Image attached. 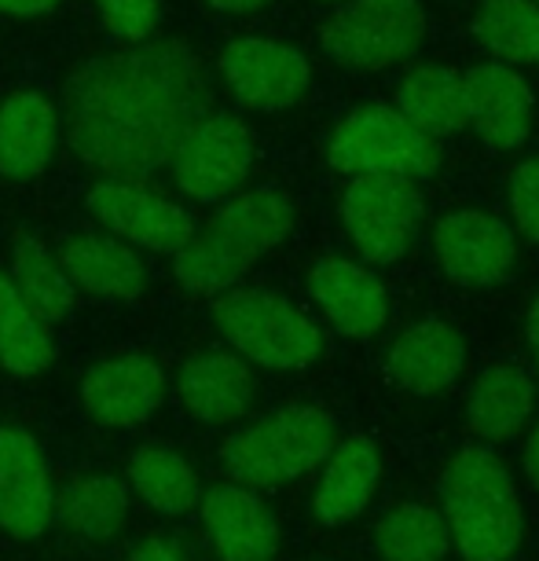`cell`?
Wrapping results in <instances>:
<instances>
[{"instance_id":"cell-4","label":"cell","mask_w":539,"mask_h":561,"mask_svg":"<svg viewBox=\"0 0 539 561\" xmlns=\"http://www.w3.org/2000/svg\"><path fill=\"white\" fill-rule=\"evenodd\" d=\"M337 437L342 433H337V422L326 408H283L276 415L231 433L225 451H220V462H225L231 484L276 489V484L298 481L316 466H323Z\"/></svg>"},{"instance_id":"cell-15","label":"cell","mask_w":539,"mask_h":561,"mask_svg":"<svg viewBox=\"0 0 539 561\" xmlns=\"http://www.w3.org/2000/svg\"><path fill=\"white\" fill-rule=\"evenodd\" d=\"M198 522L220 561H276L279 522L253 489L217 484L198 500Z\"/></svg>"},{"instance_id":"cell-20","label":"cell","mask_w":539,"mask_h":561,"mask_svg":"<svg viewBox=\"0 0 539 561\" xmlns=\"http://www.w3.org/2000/svg\"><path fill=\"white\" fill-rule=\"evenodd\" d=\"M257 397V378L236 353H203L187 359L176 375V400L195 422L231 426L250 411Z\"/></svg>"},{"instance_id":"cell-1","label":"cell","mask_w":539,"mask_h":561,"mask_svg":"<svg viewBox=\"0 0 539 561\" xmlns=\"http://www.w3.org/2000/svg\"><path fill=\"white\" fill-rule=\"evenodd\" d=\"M214 111L203 59L180 41H144L73 73L62 96L70 151L103 176L147 180Z\"/></svg>"},{"instance_id":"cell-24","label":"cell","mask_w":539,"mask_h":561,"mask_svg":"<svg viewBox=\"0 0 539 561\" xmlns=\"http://www.w3.org/2000/svg\"><path fill=\"white\" fill-rule=\"evenodd\" d=\"M125 473H129V492H136V500L165 517L195 511L206 492L195 466L165 444H140L129 455Z\"/></svg>"},{"instance_id":"cell-26","label":"cell","mask_w":539,"mask_h":561,"mask_svg":"<svg viewBox=\"0 0 539 561\" xmlns=\"http://www.w3.org/2000/svg\"><path fill=\"white\" fill-rule=\"evenodd\" d=\"M470 30L473 41L503 67H539L536 0H478Z\"/></svg>"},{"instance_id":"cell-30","label":"cell","mask_w":539,"mask_h":561,"mask_svg":"<svg viewBox=\"0 0 539 561\" xmlns=\"http://www.w3.org/2000/svg\"><path fill=\"white\" fill-rule=\"evenodd\" d=\"M378 554L382 561H444L451 554V536L437 506L397 503L378 522Z\"/></svg>"},{"instance_id":"cell-10","label":"cell","mask_w":539,"mask_h":561,"mask_svg":"<svg viewBox=\"0 0 539 561\" xmlns=\"http://www.w3.org/2000/svg\"><path fill=\"white\" fill-rule=\"evenodd\" d=\"M342 225L353 247L371 264H393L411 247L422 220V192L415 180L353 176L342 192Z\"/></svg>"},{"instance_id":"cell-6","label":"cell","mask_w":539,"mask_h":561,"mask_svg":"<svg viewBox=\"0 0 539 561\" xmlns=\"http://www.w3.org/2000/svg\"><path fill=\"white\" fill-rule=\"evenodd\" d=\"M326 158H331V169L345 176L422 180L437 173L440 147L411 129L393 107L364 103L334 125Z\"/></svg>"},{"instance_id":"cell-17","label":"cell","mask_w":539,"mask_h":561,"mask_svg":"<svg viewBox=\"0 0 539 561\" xmlns=\"http://www.w3.org/2000/svg\"><path fill=\"white\" fill-rule=\"evenodd\" d=\"M309 294L326 320L345 337H356V342H371L389 323V294L382 279L356 261H316L309 272Z\"/></svg>"},{"instance_id":"cell-35","label":"cell","mask_w":539,"mask_h":561,"mask_svg":"<svg viewBox=\"0 0 539 561\" xmlns=\"http://www.w3.org/2000/svg\"><path fill=\"white\" fill-rule=\"evenodd\" d=\"M525 473H528V481H532V489L539 492V422L525 440Z\"/></svg>"},{"instance_id":"cell-13","label":"cell","mask_w":539,"mask_h":561,"mask_svg":"<svg viewBox=\"0 0 539 561\" xmlns=\"http://www.w3.org/2000/svg\"><path fill=\"white\" fill-rule=\"evenodd\" d=\"M56 522V484L34 433L0 426V528L15 539H37Z\"/></svg>"},{"instance_id":"cell-37","label":"cell","mask_w":539,"mask_h":561,"mask_svg":"<svg viewBox=\"0 0 539 561\" xmlns=\"http://www.w3.org/2000/svg\"><path fill=\"white\" fill-rule=\"evenodd\" d=\"M525 331H528V348H532L536 367H539V298L532 301V309H528V323H525Z\"/></svg>"},{"instance_id":"cell-16","label":"cell","mask_w":539,"mask_h":561,"mask_svg":"<svg viewBox=\"0 0 539 561\" xmlns=\"http://www.w3.org/2000/svg\"><path fill=\"white\" fill-rule=\"evenodd\" d=\"M169 378L151 356H114L103 359L81 378V404L103 426L125 430L140 426L162 408Z\"/></svg>"},{"instance_id":"cell-38","label":"cell","mask_w":539,"mask_h":561,"mask_svg":"<svg viewBox=\"0 0 539 561\" xmlns=\"http://www.w3.org/2000/svg\"><path fill=\"white\" fill-rule=\"evenodd\" d=\"M320 4H342V0H320Z\"/></svg>"},{"instance_id":"cell-39","label":"cell","mask_w":539,"mask_h":561,"mask_svg":"<svg viewBox=\"0 0 539 561\" xmlns=\"http://www.w3.org/2000/svg\"><path fill=\"white\" fill-rule=\"evenodd\" d=\"M536 4H539V0H536Z\"/></svg>"},{"instance_id":"cell-36","label":"cell","mask_w":539,"mask_h":561,"mask_svg":"<svg viewBox=\"0 0 539 561\" xmlns=\"http://www.w3.org/2000/svg\"><path fill=\"white\" fill-rule=\"evenodd\" d=\"M209 8H217V12H231V15H246V12H257L264 8L268 0H206Z\"/></svg>"},{"instance_id":"cell-25","label":"cell","mask_w":539,"mask_h":561,"mask_svg":"<svg viewBox=\"0 0 539 561\" xmlns=\"http://www.w3.org/2000/svg\"><path fill=\"white\" fill-rule=\"evenodd\" d=\"M459 70L451 67H418L411 70L397 89L393 111L404 118L411 129H418L426 140H448L467 129L462 114V89Z\"/></svg>"},{"instance_id":"cell-14","label":"cell","mask_w":539,"mask_h":561,"mask_svg":"<svg viewBox=\"0 0 539 561\" xmlns=\"http://www.w3.org/2000/svg\"><path fill=\"white\" fill-rule=\"evenodd\" d=\"M459 89L467 125H473V133L492 154H511L525 147L528 133H532L536 100L521 73L503 62H481L462 73Z\"/></svg>"},{"instance_id":"cell-19","label":"cell","mask_w":539,"mask_h":561,"mask_svg":"<svg viewBox=\"0 0 539 561\" xmlns=\"http://www.w3.org/2000/svg\"><path fill=\"white\" fill-rule=\"evenodd\" d=\"M378 481H382V455H378V444L371 437H364V433L337 437L331 455H326L320 484H316V495H312L316 522L326 528L356 522V517L371 506Z\"/></svg>"},{"instance_id":"cell-7","label":"cell","mask_w":539,"mask_h":561,"mask_svg":"<svg viewBox=\"0 0 539 561\" xmlns=\"http://www.w3.org/2000/svg\"><path fill=\"white\" fill-rule=\"evenodd\" d=\"M426 37L418 0H342L320 26V45L353 70H389L411 59Z\"/></svg>"},{"instance_id":"cell-18","label":"cell","mask_w":539,"mask_h":561,"mask_svg":"<svg viewBox=\"0 0 539 561\" xmlns=\"http://www.w3.org/2000/svg\"><path fill=\"white\" fill-rule=\"evenodd\" d=\"M56 261L62 264L73 290H84L92 298L133 301L147 290V279H151L140 250L125 247L122 239L107 236V231L70 236L56 250Z\"/></svg>"},{"instance_id":"cell-28","label":"cell","mask_w":539,"mask_h":561,"mask_svg":"<svg viewBox=\"0 0 539 561\" xmlns=\"http://www.w3.org/2000/svg\"><path fill=\"white\" fill-rule=\"evenodd\" d=\"M51 359H56V345L48 327L23 301L15 283L0 272V367L15 378H34L51 367Z\"/></svg>"},{"instance_id":"cell-29","label":"cell","mask_w":539,"mask_h":561,"mask_svg":"<svg viewBox=\"0 0 539 561\" xmlns=\"http://www.w3.org/2000/svg\"><path fill=\"white\" fill-rule=\"evenodd\" d=\"M8 279L15 283V290L23 294V301L37 312V320L45 327L67 320L73 298H78V290H73L62 264L56 261V253L41 239L19 242L12 253V275Z\"/></svg>"},{"instance_id":"cell-5","label":"cell","mask_w":539,"mask_h":561,"mask_svg":"<svg viewBox=\"0 0 539 561\" xmlns=\"http://www.w3.org/2000/svg\"><path fill=\"white\" fill-rule=\"evenodd\" d=\"M214 320L236 356L268 370L312 367L326 353L323 327L276 290L231 287L217 298Z\"/></svg>"},{"instance_id":"cell-27","label":"cell","mask_w":539,"mask_h":561,"mask_svg":"<svg viewBox=\"0 0 539 561\" xmlns=\"http://www.w3.org/2000/svg\"><path fill=\"white\" fill-rule=\"evenodd\" d=\"M56 517L73 536L103 543L118 536L129 517V484H122L111 473H89L67 484V492L56 495Z\"/></svg>"},{"instance_id":"cell-22","label":"cell","mask_w":539,"mask_h":561,"mask_svg":"<svg viewBox=\"0 0 539 561\" xmlns=\"http://www.w3.org/2000/svg\"><path fill=\"white\" fill-rule=\"evenodd\" d=\"M59 144V111L41 92H15L0 103V176L34 180Z\"/></svg>"},{"instance_id":"cell-32","label":"cell","mask_w":539,"mask_h":561,"mask_svg":"<svg viewBox=\"0 0 539 561\" xmlns=\"http://www.w3.org/2000/svg\"><path fill=\"white\" fill-rule=\"evenodd\" d=\"M506 203H511L514 228L521 231L525 239L539 242V154L525 158V162L511 173Z\"/></svg>"},{"instance_id":"cell-33","label":"cell","mask_w":539,"mask_h":561,"mask_svg":"<svg viewBox=\"0 0 539 561\" xmlns=\"http://www.w3.org/2000/svg\"><path fill=\"white\" fill-rule=\"evenodd\" d=\"M129 561H192L187 550L169 536H144L140 543L133 547Z\"/></svg>"},{"instance_id":"cell-3","label":"cell","mask_w":539,"mask_h":561,"mask_svg":"<svg viewBox=\"0 0 539 561\" xmlns=\"http://www.w3.org/2000/svg\"><path fill=\"white\" fill-rule=\"evenodd\" d=\"M440 517L462 561H511L525 536V503L495 451L467 444L444 466Z\"/></svg>"},{"instance_id":"cell-11","label":"cell","mask_w":539,"mask_h":561,"mask_svg":"<svg viewBox=\"0 0 539 561\" xmlns=\"http://www.w3.org/2000/svg\"><path fill=\"white\" fill-rule=\"evenodd\" d=\"M220 78L239 107L246 111H287L312 84V67L305 51L272 37H239L220 51Z\"/></svg>"},{"instance_id":"cell-23","label":"cell","mask_w":539,"mask_h":561,"mask_svg":"<svg viewBox=\"0 0 539 561\" xmlns=\"http://www.w3.org/2000/svg\"><path fill=\"white\" fill-rule=\"evenodd\" d=\"M532 411H536V382L525 367L511 364V359H495V364H489L473 378L467 419L470 430L481 440L489 444L514 440L528 426Z\"/></svg>"},{"instance_id":"cell-8","label":"cell","mask_w":539,"mask_h":561,"mask_svg":"<svg viewBox=\"0 0 539 561\" xmlns=\"http://www.w3.org/2000/svg\"><path fill=\"white\" fill-rule=\"evenodd\" d=\"M84 209L125 247L162 253V257H176L198 228L192 209L147 180L103 176L84 192Z\"/></svg>"},{"instance_id":"cell-34","label":"cell","mask_w":539,"mask_h":561,"mask_svg":"<svg viewBox=\"0 0 539 561\" xmlns=\"http://www.w3.org/2000/svg\"><path fill=\"white\" fill-rule=\"evenodd\" d=\"M56 0H0V15H41Z\"/></svg>"},{"instance_id":"cell-12","label":"cell","mask_w":539,"mask_h":561,"mask_svg":"<svg viewBox=\"0 0 539 561\" xmlns=\"http://www.w3.org/2000/svg\"><path fill=\"white\" fill-rule=\"evenodd\" d=\"M433 257L456 287L481 290L514 268L517 239L511 225L495 214L456 209L433 225Z\"/></svg>"},{"instance_id":"cell-21","label":"cell","mask_w":539,"mask_h":561,"mask_svg":"<svg viewBox=\"0 0 539 561\" xmlns=\"http://www.w3.org/2000/svg\"><path fill=\"white\" fill-rule=\"evenodd\" d=\"M467 367V337L444 320H422L400 331L386 356L393 386L415 397H433L448 389Z\"/></svg>"},{"instance_id":"cell-31","label":"cell","mask_w":539,"mask_h":561,"mask_svg":"<svg viewBox=\"0 0 539 561\" xmlns=\"http://www.w3.org/2000/svg\"><path fill=\"white\" fill-rule=\"evenodd\" d=\"M103 23L122 45H144L158 26V0H96Z\"/></svg>"},{"instance_id":"cell-9","label":"cell","mask_w":539,"mask_h":561,"mask_svg":"<svg viewBox=\"0 0 539 561\" xmlns=\"http://www.w3.org/2000/svg\"><path fill=\"white\" fill-rule=\"evenodd\" d=\"M253 154H257V147H253L246 122H239L236 114L209 111L180 140L169 169H173L180 195L209 206L239 192V184L253 169Z\"/></svg>"},{"instance_id":"cell-2","label":"cell","mask_w":539,"mask_h":561,"mask_svg":"<svg viewBox=\"0 0 539 561\" xmlns=\"http://www.w3.org/2000/svg\"><path fill=\"white\" fill-rule=\"evenodd\" d=\"M294 228V203L279 187H253L217 206L206 225L195 228L192 242L173 257V275L184 290L220 298L272 253Z\"/></svg>"}]
</instances>
